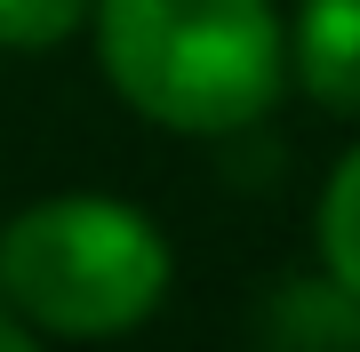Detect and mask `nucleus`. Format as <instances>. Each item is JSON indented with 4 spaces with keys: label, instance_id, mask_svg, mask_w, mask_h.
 Wrapping results in <instances>:
<instances>
[{
    "label": "nucleus",
    "instance_id": "obj_1",
    "mask_svg": "<svg viewBox=\"0 0 360 352\" xmlns=\"http://www.w3.org/2000/svg\"><path fill=\"white\" fill-rule=\"evenodd\" d=\"M96 56L104 80L176 136H240L288 89L272 0H96Z\"/></svg>",
    "mask_w": 360,
    "mask_h": 352
},
{
    "label": "nucleus",
    "instance_id": "obj_2",
    "mask_svg": "<svg viewBox=\"0 0 360 352\" xmlns=\"http://www.w3.org/2000/svg\"><path fill=\"white\" fill-rule=\"evenodd\" d=\"M168 296V240L153 216L104 193L32 200L0 233V304L40 337L104 344L129 337Z\"/></svg>",
    "mask_w": 360,
    "mask_h": 352
},
{
    "label": "nucleus",
    "instance_id": "obj_3",
    "mask_svg": "<svg viewBox=\"0 0 360 352\" xmlns=\"http://www.w3.org/2000/svg\"><path fill=\"white\" fill-rule=\"evenodd\" d=\"M288 80L321 112H360V0H296Z\"/></svg>",
    "mask_w": 360,
    "mask_h": 352
},
{
    "label": "nucleus",
    "instance_id": "obj_4",
    "mask_svg": "<svg viewBox=\"0 0 360 352\" xmlns=\"http://www.w3.org/2000/svg\"><path fill=\"white\" fill-rule=\"evenodd\" d=\"M321 264H328L336 288L360 296V144L336 160V176L321 193Z\"/></svg>",
    "mask_w": 360,
    "mask_h": 352
},
{
    "label": "nucleus",
    "instance_id": "obj_5",
    "mask_svg": "<svg viewBox=\"0 0 360 352\" xmlns=\"http://www.w3.org/2000/svg\"><path fill=\"white\" fill-rule=\"evenodd\" d=\"M89 0H0V48H56L65 32H80Z\"/></svg>",
    "mask_w": 360,
    "mask_h": 352
},
{
    "label": "nucleus",
    "instance_id": "obj_6",
    "mask_svg": "<svg viewBox=\"0 0 360 352\" xmlns=\"http://www.w3.org/2000/svg\"><path fill=\"white\" fill-rule=\"evenodd\" d=\"M0 352H40V337H32V328L8 313V304H0Z\"/></svg>",
    "mask_w": 360,
    "mask_h": 352
}]
</instances>
